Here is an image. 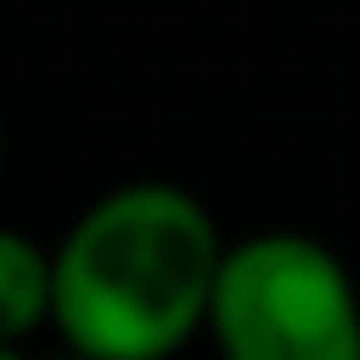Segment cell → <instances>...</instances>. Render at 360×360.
<instances>
[{
	"instance_id": "1",
	"label": "cell",
	"mask_w": 360,
	"mask_h": 360,
	"mask_svg": "<svg viewBox=\"0 0 360 360\" xmlns=\"http://www.w3.org/2000/svg\"><path fill=\"white\" fill-rule=\"evenodd\" d=\"M222 252L217 217L186 186H115L54 246L49 324L66 354L168 360L205 330Z\"/></svg>"
},
{
	"instance_id": "2",
	"label": "cell",
	"mask_w": 360,
	"mask_h": 360,
	"mask_svg": "<svg viewBox=\"0 0 360 360\" xmlns=\"http://www.w3.org/2000/svg\"><path fill=\"white\" fill-rule=\"evenodd\" d=\"M205 330L222 360H360V288L312 234H246L222 252Z\"/></svg>"
},
{
	"instance_id": "3",
	"label": "cell",
	"mask_w": 360,
	"mask_h": 360,
	"mask_svg": "<svg viewBox=\"0 0 360 360\" xmlns=\"http://www.w3.org/2000/svg\"><path fill=\"white\" fill-rule=\"evenodd\" d=\"M54 319V252L30 234L0 229V348H18Z\"/></svg>"
},
{
	"instance_id": "4",
	"label": "cell",
	"mask_w": 360,
	"mask_h": 360,
	"mask_svg": "<svg viewBox=\"0 0 360 360\" xmlns=\"http://www.w3.org/2000/svg\"><path fill=\"white\" fill-rule=\"evenodd\" d=\"M0 360H25V354H18V348H0Z\"/></svg>"
},
{
	"instance_id": "5",
	"label": "cell",
	"mask_w": 360,
	"mask_h": 360,
	"mask_svg": "<svg viewBox=\"0 0 360 360\" xmlns=\"http://www.w3.org/2000/svg\"><path fill=\"white\" fill-rule=\"evenodd\" d=\"M66 360H90V354H66Z\"/></svg>"
},
{
	"instance_id": "6",
	"label": "cell",
	"mask_w": 360,
	"mask_h": 360,
	"mask_svg": "<svg viewBox=\"0 0 360 360\" xmlns=\"http://www.w3.org/2000/svg\"><path fill=\"white\" fill-rule=\"evenodd\" d=\"M0 150H6V132H0Z\"/></svg>"
}]
</instances>
